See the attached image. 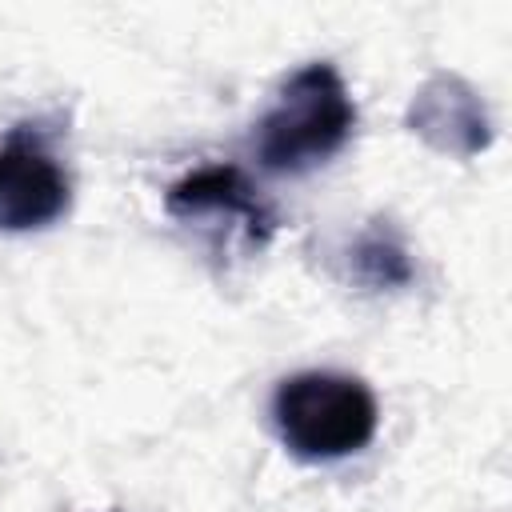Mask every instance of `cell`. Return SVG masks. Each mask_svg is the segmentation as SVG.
I'll list each match as a JSON object with an SVG mask.
<instances>
[{"label": "cell", "instance_id": "obj_1", "mask_svg": "<svg viewBox=\"0 0 512 512\" xmlns=\"http://www.w3.org/2000/svg\"><path fill=\"white\" fill-rule=\"evenodd\" d=\"M356 128V100L328 60L296 68L256 124V160L276 176H300L328 164Z\"/></svg>", "mask_w": 512, "mask_h": 512}, {"label": "cell", "instance_id": "obj_2", "mask_svg": "<svg viewBox=\"0 0 512 512\" xmlns=\"http://www.w3.org/2000/svg\"><path fill=\"white\" fill-rule=\"evenodd\" d=\"M272 420L292 456L320 464L368 448L380 424V404L360 376L312 368L276 384Z\"/></svg>", "mask_w": 512, "mask_h": 512}, {"label": "cell", "instance_id": "obj_3", "mask_svg": "<svg viewBox=\"0 0 512 512\" xmlns=\"http://www.w3.org/2000/svg\"><path fill=\"white\" fill-rule=\"evenodd\" d=\"M72 204V180L60 160L20 124L0 144V232H36L56 224Z\"/></svg>", "mask_w": 512, "mask_h": 512}, {"label": "cell", "instance_id": "obj_4", "mask_svg": "<svg viewBox=\"0 0 512 512\" xmlns=\"http://www.w3.org/2000/svg\"><path fill=\"white\" fill-rule=\"evenodd\" d=\"M164 212L184 224L200 220H224L240 232L248 248H264L276 232V212L260 196V188L236 168V164H204L188 176H180L164 192Z\"/></svg>", "mask_w": 512, "mask_h": 512}, {"label": "cell", "instance_id": "obj_5", "mask_svg": "<svg viewBox=\"0 0 512 512\" xmlns=\"http://www.w3.org/2000/svg\"><path fill=\"white\" fill-rule=\"evenodd\" d=\"M404 124L432 152L456 160H472L492 144V120L480 92L452 72H436L416 88Z\"/></svg>", "mask_w": 512, "mask_h": 512}, {"label": "cell", "instance_id": "obj_6", "mask_svg": "<svg viewBox=\"0 0 512 512\" xmlns=\"http://www.w3.org/2000/svg\"><path fill=\"white\" fill-rule=\"evenodd\" d=\"M348 268L352 276L372 288V292H392V288H408L416 276V264L408 256L404 236L388 224V220H372L348 248Z\"/></svg>", "mask_w": 512, "mask_h": 512}]
</instances>
